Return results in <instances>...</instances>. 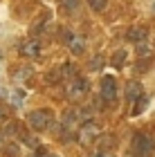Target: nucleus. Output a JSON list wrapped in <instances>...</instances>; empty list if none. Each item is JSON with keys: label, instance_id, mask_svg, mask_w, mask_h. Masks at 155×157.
<instances>
[{"label": "nucleus", "instance_id": "1", "mask_svg": "<svg viewBox=\"0 0 155 157\" xmlns=\"http://www.w3.org/2000/svg\"><path fill=\"white\" fill-rule=\"evenodd\" d=\"M27 124H29L32 130L36 132H43L47 128H52L54 124V115L50 108H38V110H32L29 115H27Z\"/></svg>", "mask_w": 155, "mask_h": 157}, {"label": "nucleus", "instance_id": "2", "mask_svg": "<svg viewBox=\"0 0 155 157\" xmlns=\"http://www.w3.org/2000/svg\"><path fill=\"white\" fill-rule=\"evenodd\" d=\"M101 137V126L99 124H95V121H86L79 130H76V139H79V144L81 146H90V144H95L97 139Z\"/></svg>", "mask_w": 155, "mask_h": 157}, {"label": "nucleus", "instance_id": "3", "mask_svg": "<svg viewBox=\"0 0 155 157\" xmlns=\"http://www.w3.org/2000/svg\"><path fill=\"white\" fill-rule=\"evenodd\" d=\"M133 153H135V157H151L153 139L144 132H137L135 137H133Z\"/></svg>", "mask_w": 155, "mask_h": 157}, {"label": "nucleus", "instance_id": "4", "mask_svg": "<svg viewBox=\"0 0 155 157\" xmlns=\"http://www.w3.org/2000/svg\"><path fill=\"white\" fill-rule=\"evenodd\" d=\"M65 92H68L70 101H81V99L86 97V92H88V81L81 78V76H76V78H72V81L68 83Z\"/></svg>", "mask_w": 155, "mask_h": 157}, {"label": "nucleus", "instance_id": "5", "mask_svg": "<svg viewBox=\"0 0 155 157\" xmlns=\"http://www.w3.org/2000/svg\"><path fill=\"white\" fill-rule=\"evenodd\" d=\"M117 97V81L112 76H103L101 78V99L106 103H112Z\"/></svg>", "mask_w": 155, "mask_h": 157}, {"label": "nucleus", "instance_id": "6", "mask_svg": "<svg viewBox=\"0 0 155 157\" xmlns=\"http://www.w3.org/2000/svg\"><path fill=\"white\" fill-rule=\"evenodd\" d=\"M41 49H43V43L38 38H29V40H25L23 45H20V54L27 56V59H36L41 54Z\"/></svg>", "mask_w": 155, "mask_h": 157}, {"label": "nucleus", "instance_id": "7", "mask_svg": "<svg viewBox=\"0 0 155 157\" xmlns=\"http://www.w3.org/2000/svg\"><path fill=\"white\" fill-rule=\"evenodd\" d=\"M142 97H144V88H142L139 81H128L126 83V101H130L135 105V101H139Z\"/></svg>", "mask_w": 155, "mask_h": 157}, {"label": "nucleus", "instance_id": "8", "mask_svg": "<svg viewBox=\"0 0 155 157\" xmlns=\"http://www.w3.org/2000/svg\"><path fill=\"white\" fill-rule=\"evenodd\" d=\"M146 38H149L146 27H130V29L126 32V40L135 43V45H142V43H146Z\"/></svg>", "mask_w": 155, "mask_h": 157}, {"label": "nucleus", "instance_id": "9", "mask_svg": "<svg viewBox=\"0 0 155 157\" xmlns=\"http://www.w3.org/2000/svg\"><path fill=\"white\" fill-rule=\"evenodd\" d=\"M126 56H128L126 49H117V52L112 54V65H115V67H124L126 65Z\"/></svg>", "mask_w": 155, "mask_h": 157}, {"label": "nucleus", "instance_id": "10", "mask_svg": "<svg viewBox=\"0 0 155 157\" xmlns=\"http://www.w3.org/2000/svg\"><path fill=\"white\" fill-rule=\"evenodd\" d=\"M2 151H5V155H7V157H18V155H20L16 141H9V144H5V146H2Z\"/></svg>", "mask_w": 155, "mask_h": 157}, {"label": "nucleus", "instance_id": "11", "mask_svg": "<svg viewBox=\"0 0 155 157\" xmlns=\"http://www.w3.org/2000/svg\"><path fill=\"white\" fill-rule=\"evenodd\" d=\"M70 49H72V54H81L83 52V38L81 36H74V40L70 43Z\"/></svg>", "mask_w": 155, "mask_h": 157}, {"label": "nucleus", "instance_id": "12", "mask_svg": "<svg viewBox=\"0 0 155 157\" xmlns=\"http://www.w3.org/2000/svg\"><path fill=\"white\" fill-rule=\"evenodd\" d=\"M151 54H153V49L146 45V43L137 45V56H139V59H151Z\"/></svg>", "mask_w": 155, "mask_h": 157}, {"label": "nucleus", "instance_id": "13", "mask_svg": "<svg viewBox=\"0 0 155 157\" xmlns=\"http://www.w3.org/2000/svg\"><path fill=\"white\" fill-rule=\"evenodd\" d=\"M88 5H90L92 11H103L106 5H108V0H88Z\"/></svg>", "mask_w": 155, "mask_h": 157}, {"label": "nucleus", "instance_id": "14", "mask_svg": "<svg viewBox=\"0 0 155 157\" xmlns=\"http://www.w3.org/2000/svg\"><path fill=\"white\" fill-rule=\"evenodd\" d=\"M146 103H149V99H146V97H142V99H139V101L135 103V105H133V115H139V112H144V108H146Z\"/></svg>", "mask_w": 155, "mask_h": 157}, {"label": "nucleus", "instance_id": "15", "mask_svg": "<svg viewBox=\"0 0 155 157\" xmlns=\"http://www.w3.org/2000/svg\"><path fill=\"white\" fill-rule=\"evenodd\" d=\"M61 40L65 43V45H70V43L74 40V34L70 32V29H61Z\"/></svg>", "mask_w": 155, "mask_h": 157}, {"label": "nucleus", "instance_id": "16", "mask_svg": "<svg viewBox=\"0 0 155 157\" xmlns=\"http://www.w3.org/2000/svg\"><path fill=\"white\" fill-rule=\"evenodd\" d=\"M76 7H79V0H63V9H68V11H74Z\"/></svg>", "mask_w": 155, "mask_h": 157}, {"label": "nucleus", "instance_id": "17", "mask_svg": "<svg viewBox=\"0 0 155 157\" xmlns=\"http://www.w3.org/2000/svg\"><path fill=\"white\" fill-rule=\"evenodd\" d=\"M103 67V61H101V56H95L92 61H90V70H101Z\"/></svg>", "mask_w": 155, "mask_h": 157}, {"label": "nucleus", "instance_id": "18", "mask_svg": "<svg viewBox=\"0 0 155 157\" xmlns=\"http://www.w3.org/2000/svg\"><path fill=\"white\" fill-rule=\"evenodd\" d=\"M9 108H7V105L5 103H0V121H5V119H9Z\"/></svg>", "mask_w": 155, "mask_h": 157}, {"label": "nucleus", "instance_id": "19", "mask_svg": "<svg viewBox=\"0 0 155 157\" xmlns=\"http://www.w3.org/2000/svg\"><path fill=\"white\" fill-rule=\"evenodd\" d=\"M99 144H101V148L106 151V148H110V144H112V137H99Z\"/></svg>", "mask_w": 155, "mask_h": 157}, {"label": "nucleus", "instance_id": "20", "mask_svg": "<svg viewBox=\"0 0 155 157\" xmlns=\"http://www.w3.org/2000/svg\"><path fill=\"white\" fill-rule=\"evenodd\" d=\"M18 72H20V74H18V78H27V76L32 74V67H20Z\"/></svg>", "mask_w": 155, "mask_h": 157}, {"label": "nucleus", "instance_id": "21", "mask_svg": "<svg viewBox=\"0 0 155 157\" xmlns=\"http://www.w3.org/2000/svg\"><path fill=\"white\" fill-rule=\"evenodd\" d=\"M34 157H54V155H50L47 151H43V148H41V151H38L36 155H34Z\"/></svg>", "mask_w": 155, "mask_h": 157}, {"label": "nucleus", "instance_id": "22", "mask_svg": "<svg viewBox=\"0 0 155 157\" xmlns=\"http://www.w3.org/2000/svg\"><path fill=\"white\" fill-rule=\"evenodd\" d=\"M95 157H112V155H108V153H103V151H101V153H97Z\"/></svg>", "mask_w": 155, "mask_h": 157}, {"label": "nucleus", "instance_id": "23", "mask_svg": "<svg viewBox=\"0 0 155 157\" xmlns=\"http://www.w3.org/2000/svg\"><path fill=\"white\" fill-rule=\"evenodd\" d=\"M2 97H5V90H2V88H0V99H2Z\"/></svg>", "mask_w": 155, "mask_h": 157}, {"label": "nucleus", "instance_id": "24", "mask_svg": "<svg viewBox=\"0 0 155 157\" xmlns=\"http://www.w3.org/2000/svg\"><path fill=\"white\" fill-rule=\"evenodd\" d=\"M153 11H155V2H153Z\"/></svg>", "mask_w": 155, "mask_h": 157}]
</instances>
